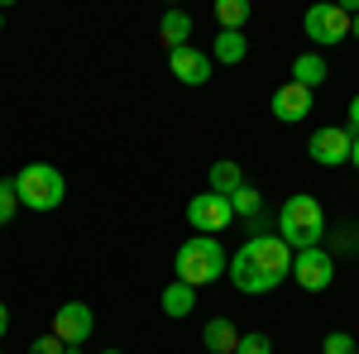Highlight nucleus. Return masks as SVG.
<instances>
[{"mask_svg":"<svg viewBox=\"0 0 359 354\" xmlns=\"http://www.w3.org/2000/svg\"><path fill=\"white\" fill-rule=\"evenodd\" d=\"M230 282L249 292V297H259V292H273L278 282H287V273H292V249L283 245L278 235H254L249 245H240L230 254Z\"/></svg>","mask_w":359,"mask_h":354,"instance_id":"1","label":"nucleus"},{"mask_svg":"<svg viewBox=\"0 0 359 354\" xmlns=\"http://www.w3.org/2000/svg\"><path fill=\"white\" fill-rule=\"evenodd\" d=\"M321 235H326V211H321L316 196L297 191V196H287V201L278 206V240L292 249V254H297V249H316Z\"/></svg>","mask_w":359,"mask_h":354,"instance_id":"2","label":"nucleus"},{"mask_svg":"<svg viewBox=\"0 0 359 354\" xmlns=\"http://www.w3.org/2000/svg\"><path fill=\"white\" fill-rule=\"evenodd\" d=\"M172 268H177V282H187V287H206V282L225 278L230 254L221 249V240H216V235H192L187 245L177 249Z\"/></svg>","mask_w":359,"mask_h":354,"instance_id":"3","label":"nucleus"},{"mask_svg":"<svg viewBox=\"0 0 359 354\" xmlns=\"http://www.w3.org/2000/svg\"><path fill=\"white\" fill-rule=\"evenodd\" d=\"M15 196L29 211H57L62 196H67V182H62V172L53 163H29L15 172Z\"/></svg>","mask_w":359,"mask_h":354,"instance_id":"4","label":"nucleus"},{"mask_svg":"<svg viewBox=\"0 0 359 354\" xmlns=\"http://www.w3.org/2000/svg\"><path fill=\"white\" fill-rule=\"evenodd\" d=\"M302 292H326L335 282V259L326 254V249L316 245V249H297L292 254V273H287Z\"/></svg>","mask_w":359,"mask_h":354,"instance_id":"5","label":"nucleus"},{"mask_svg":"<svg viewBox=\"0 0 359 354\" xmlns=\"http://www.w3.org/2000/svg\"><path fill=\"white\" fill-rule=\"evenodd\" d=\"M345 34H350V15H345V5L321 0V5L306 10V39H311V43L331 48V43H345Z\"/></svg>","mask_w":359,"mask_h":354,"instance_id":"6","label":"nucleus"},{"mask_svg":"<svg viewBox=\"0 0 359 354\" xmlns=\"http://www.w3.org/2000/svg\"><path fill=\"white\" fill-rule=\"evenodd\" d=\"M350 144H355V135L345 125H321L311 135V144H306V154H311V163H321V168H340V163H350Z\"/></svg>","mask_w":359,"mask_h":354,"instance_id":"7","label":"nucleus"},{"mask_svg":"<svg viewBox=\"0 0 359 354\" xmlns=\"http://www.w3.org/2000/svg\"><path fill=\"white\" fill-rule=\"evenodd\" d=\"M230 220H235L230 196L201 191V196H192V201H187V225H192V230H201V235H216V230H225Z\"/></svg>","mask_w":359,"mask_h":354,"instance_id":"8","label":"nucleus"},{"mask_svg":"<svg viewBox=\"0 0 359 354\" xmlns=\"http://www.w3.org/2000/svg\"><path fill=\"white\" fill-rule=\"evenodd\" d=\"M91 330H96V316H91L86 301H62V306L53 311V335L62 340V345H86Z\"/></svg>","mask_w":359,"mask_h":354,"instance_id":"9","label":"nucleus"},{"mask_svg":"<svg viewBox=\"0 0 359 354\" xmlns=\"http://www.w3.org/2000/svg\"><path fill=\"white\" fill-rule=\"evenodd\" d=\"M168 67H172V77L182 86H206L211 82V53H201V48H177V53H168Z\"/></svg>","mask_w":359,"mask_h":354,"instance_id":"10","label":"nucleus"},{"mask_svg":"<svg viewBox=\"0 0 359 354\" xmlns=\"http://www.w3.org/2000/svg\"><path fill=\"white\" fill-rule=\"evenodd\" d=\"M269 106H273V115L283 120V125H297V120H306V115H311V91H306V86H297V82H283L273 91V101H269Z\"/></svg>","mask_w":359,"mask_h":354,"instance_id":"11","label":"nucleus"},{"mask_svg":"<svg viewBox=\"0 0 359 354\" xmlns=\"http://www.w3.org/2000/svg\"><path fill=\"white\" fill-rule=\"evenodd\" d=\"M158 43H163L168 53L187 48V43H192V15H182V10H168L163 20H158Z\"/></svg>","mask_w":359,"mask_h":354,"instance_id":"12","label":"nucleus"},{"mask_svg":"<svg viewBox=\"0 0 359 354\" xmlns=\"http://www.w3.org/2000/svg\"><path fill=\"white\" fill-rule=\"evenodd\" d=\"M201 345L211 354H235V345H240V330L230 326L225 316H211L206 326H201Z\"/></svg>","mask_w":359,"mask_h":354,"instance_id":"13","label":"nucleus"},{"mask_svg":"<svg viewBox=\"0 0 359 354\" xmlns=\"http://www.w3.org/2000/svg\"><path fill=\"white\" fill-rule=\"evenodd\" d=\"M326 77H331V67H326V57H321V53H297V62H292V82H297V86L316 91Z\"/></svg>","mask_w":359,"mask_h":354,"instance_id":"14","label":"nucleus"},{"mask_svg":"<svg viewBox=\"0 0 359 354\" xmlns=\"http://www.w3.org/2000/svg\"><path fill=\"white\" fill-rule=\"evenodd\" d=\"M158 306H163L172 321H182V316H192V306H196V287H187V282H168L163 297H158Z\"/></svg>","mask_w":359,"mask_h":354,"instance_id":"15","label":"nucleus"},{"mask_svg":"<svg viewBox=\"0 0 359 354\" xmlns=\"http://www.w3.org/2000/svg\"><path fill=\"white\" fill-rule=\"evenodd\" d=\"M211 57L235 67V62H245V57H249V39H245V34H235V29H221V34H216V48H211Z\"/></svg>","mask_w":359,"mask_h":354,"instance_id":"16","label":"nucleus"},{"mask_svg":"<svg viewBox=\"0 0 359 354\" xmlns=\"http://www.w3.org/2000/svg\"><path fill=\"white\" fill-rule=\"evenodd\" d=\"M245 187V168L235 163V158H221V163H211V191L216 196H230V191Z\"/></svg>","mask_w":359,"mask_h":354,"instance_id":"17","label":"nucleus"},{"mask_svg":"<svg viewBox=\"0 0 359 354\" xmlns=\"http://www.w3.org/2000/svg\"><path fill=\"white\" fill-rule=\"evenodd\" d=\"M230 211L235 216H245V220H259V211H264V196H259V187H240V191H230Z\"/></svg>","mask_w":359,"mask_h":354,"instance_id":"18","label":"nucleus"},{"mask_svg":"<svg viewBox=\"0 0 359 354\" xmlns=\"http://www.w3.org/2000/svg\"><path fill=\"white\" fill-rule=\"evenodd\" d=\"M216 20H221V29H235V34H245L249 0H216Z\"/></svg>","mask_w":359,"mask_h":354,"instance_id":"19","label":"nucleus"},{"mask_svg":"<svg viewBox=\"0 0 359 354\" xmlns=\"http://www.w3.org/2000/svg\"><path fill=\"white\" fill-rule=\"evenodd\" d=\"M321 354H359V345H355L350 330H331V335L321 340Z\"/></svg>","mask_w":359,"mask_h":354,"instance_id":"20","label":"nucleus"},{"mask_svg":"<svg viewBox=\"0 0 359 354\" xmlns=\"http://www.w3.org/2000/svg\"><path fill=\"white\" fill-rule=\"evenodd\" d=\"M15 211H20V196H15V177H5V182H0V225H10V220H15Z\"/></svg>","mask_w":359,"mask_h":354,"instance_id":"21","label":"nucleus"},{"mask_svg":"<svg viewBox=\"0 0 359 354\" xmlns=\"http://www.w3.org/2000/svg\"><path fill=\"white\" fill-rule=\"evenodd\" d=\"M235 354H273V340H269L264 330H254V335H240Z\"/></svg>","mask_w":359,"mask_h":354,"instance_id":"22","label":"nucleus"},{"mask_svg":"<svg viewBox=\"0 0 359 354\" xmlns=\"http://www.w3.org/2000/svg\"><path fill=\"white\" fill-rule=\"evenodd\" d=\"M29 354H62V340H57L53 330H48V335H39V340L29 345Z\"/></svg>","mask_w":359,"mask_h":354,"instance_id":"23","label":"nucleus"},{"mask_svg":"<svg viewBox=\"0 0 359 354\" xmlns=\"http://www.w3.org/2000/svg\"><path fill=\"white\" fill-rule=\"evenodd\" d=\"M345 130H350V135H359V96L350 101V115H345Z\"/></svg>","mask_w":359,"mask_h":354,"instance_id":"24","label":"nucleus"},{"mask_svg":"<svg viewBox=\"0 0 359 354\" xmlns=\"http://www.w3.org/2000/svg\"><path fill=\"white\" fill-rule=\"evenodd\" d=\"M5 330H10V306L0 301V340H5Z\"/></svg>","mask_w":359,"mask_h":354,"instance_id":"25","label":"nucleus"},{"mask_svg":"<svg viewBox=\"0 0 359 354\" xmlns=\"http://www.w3.org/2000/svg\"><path fill=\"white\" fill-rule=\"evenodd\" d=\"M350 163H355V172H359V135H355V144H350Z\"/></svg>","mask_w":359,"mask_h":354,"instance_id":"26","label":"nucleus"},{"mask_svg":"<svg viewBox=\"0 0 359 354\" xmlns=\"http://www.w3.org/2000/svg\"><path fill=\"white\" fill-rule=\"evenodd\" d=\"M350 39H359V10L350 15Z\"/></svg>","mask_w":359,"mask_h":354,"instance_id":"27","label":"nucleus"},{"mask_svg":"<svg viewBox=\"0 0 359 354\" xmlns=\"http://www.w3.org/2000/svg\"><path fill=\"white\" fill-rule=\"evenodd\" d=\"M62 354H82V345H62Z\"/></svg>","mask_w":359,"mask_h":354,"instance_id":"28","label":"nucleus"},{"mask_svg":"<svg viewBox=\"0 0 359 354\" xmlns=\"http://www.w3.org/2000/svg\"><path fill=\"white\" fill-rule=\"evenodd\" d=\"M101 354H125V350H101Z\"/></svg>","mask_w":359,"mask_h":354,"instance_id":"29","label":"nucleus"},{"mask_svg":"<svg viewBox=\"0 0 359 354\" xmlns=\"http://www.w3.org/2000/svg\"><path fill=\"white\" fill-rule=\"evenodd\" d=\"M0 29H5V10H0Z\"/></svg>","mask_w":359,"mask_h":354,"instance_id":"30","label":"nucleus"},{"mask_svg":"<svg viewBox=\"0 0 359 354\" xmlns=\"http://www.w3.org/2000/svg\"><path fill=\"white\" fill-rule=\"evenodd\" d=\"M0 354H5V350H0Z\"/></svg>","mask_w":359,"mask_h":354,"instance_id":"31","label":"nucleus"}]
</instances>
